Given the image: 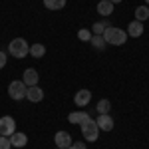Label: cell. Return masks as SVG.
Segmentation results:
<instances>
[{"mask_svg": "<svg viewBox=\"0 0 149 149\" xmlns=\"http://www.w3.org/2000/svg\"><path fill=\"white\" fill-rule=\"evenodd\" d=\"M78 38L84 40V42H90V40H92V32H90V30H80V32H78Z\"/></svg>", "mask_w": 149, "mask_h": 149, "instance_id": "obj_21", "label": "cell"}, {"mask_svg": "<svg viewBox=\"0 0 149 149\" xmlns=\"http://www.w3.org/2000/svg\"><path fill=\"white\" fill-rule=\"evenodd\" d=\"M90 100H92V92H90V90H80V92L74 95V102H76V105H78V107L88 105V103H90Z\"/></svg>", "mask_w": 149, "mask_h": 149, "instance_id": "obj_8", "label": "cell"}, {"mask_svg": "<svg viewBox=\"0 0 149 149\" xmlns=\"http://www.w3.org/2000/svg\"><path fill=\"white\" fill-rule=\"evenodd\" d=\"M4 66H6V54H4V52H0V70L4 68Z\"/></svg>", "mask_w": 149, "mask_h": 149, "instance_id": "obj_23", "label": "cell"}, {"mask_svg": "<svg viewBox=\"0 0 149 149\" xmlns=\"http://www.w3.org/2000/svg\"><path fill=\"white\" fill-rule=\"evenodd\" d=\"M90 42H92L95 48H100V50L105 46V40H103V36H92V40H90Z\"/></svg>", "mask_w": 149, "mask_h": 149, "instance_id": "obj_20", "label": "cell"}, {"mask_svg": "<svg viewBox=\"0 0 149 149\" xmlns=\"http://www.w3.org/2000/svg\"><path fill=\"white\" fill-rule=\"evenodd\" d=\"M80 125H81V135H84L86 141H95V139H97V135H100V127H97V123L93 121L90 115L81 121Z\"/></svg>", "mask_w": 149, "mask_h": 149, "instance_id": "obj_2", "label": "cell"}, {"mask_svg": "<svg viewBox=\"0 0 149 149\" xmlns=\"http://www.w3.org/2000/svg\"><path fill=\"white\" fill-rule=\"evenodd\" d=\"M72 147H74V149H88V147H86V143H80V141H78V143H72Z\"/></svg>", "mask_w": 149, "mask_h": 149, "instance_id": "obj_24", "label": "cell"}, {"mask_svg": "<svg viewBox=\"0 0 149 149\" xmlns=\"http://www.w3.org/2000/svg\"><path fill=\"white\" fill-rule=\"evenodd\" d=\"M56 149H58V147H56Z\"/></svg>", "mask_w": 149, "mask_h": 149, "instance_id": "obj_28", "label": "cell"}, {"mask_svg": "<svg viewBox=\"0 0 149 149\" xmlns=\"http://www.w3.org/2000/svg\"><path fill=\"white\" fill-rule=\"evenodd\" d=\"M97 113L103 115V113H109V109H111V103H109V100H100V103H97Z\"/></svg>", "mask_w": 149, "mask_h": 149, "instance_id": "obj_18", "label": "cell"}, {"mask_svg": "<svg viewBox=\"0 0 149 149\" xmlns=\"http://www.w3.org/2000/svg\"><path fill=\"white\" fill-rule=\"evenodd\" d=\"M141 34H143V22L133 20V22L127 26V36H131V38H139Z\"/></svg>", "mask_w": 149, "mask_h": 149, "instance_id": "obj_11", "label": "cell"}, {"mask_svg": "<svg viewBox=\"0 0 149 149\" xmlns=\"http://www.w3.org/2000/svg\"><path fill=\"white\" fill-rule=\"evenodd\" d=\"M14 131H16V121L12 119L10 115H4V117H0V135H4V137H10Z\"/></svg>", "mask_w": 149, "mask_h": 149, "instance_id": "obj_5", "label": "cell"}, {"mask_svg": "<svg viewBox=\"0 0 149 149\" xmlns=\"http://www.w3.org/2000/svg\"><path fill=\"white\" fill-rule=\"evenodd\" d=\"M44 6L48 10H62L66 6V0H44Z\"/></svg>", "mask_w": 149, "mask_h": 149, "instance_id": "obj_15", "label": "cell"}, {"mask_svg": "<svg viewBox=\"0 0 149 149\" xmlns=\"http://www.w3.org/2000/svg\"><path fill=\"white\" fill-rule=\"evenodd\" d=\"M145 2H147V4H149V0H145Z\"/></svg>", "mask_w": 149, "mask_h": 149, "instance_id": "obj_27", "label": "cell"}, {"mask_svg": "<svg viewBox=\"0 0 149 149\" xmlns=\"http://www.w3.org/2000/svg\"><path fill=\"white\" fill-rule=\"evenodd\" d=\"M26 97L30 100V102H42L44 100V92H42V88H38V86H30L28 90H26Z\"/></svg>", "mask_w": 149, "mask_h": 149, "instance_id": "obj_9", "label": "cell"}, {"mask_svg": "<svg viewBox=\"0 0 149 149\" xmlns=\"http://www.w3.org/2000/svg\"><path fill=\"white\" fill-rule=\"evenodd\" d=\"M26 90H28V86L24 84V81H12L10 86H8V95H10L12 100H22L26 97Z\"/></svg>", "mask_w": 149, "mask_h": 149, "instance_id": "obj_4", "label": "cell"}, {"mask_svg": "<svg viewBox=\"0 0 149 149\" xmlns=\"http://www.w3.org/2000/svg\"><path fill=\"white\" fill-rule=\"evenodd\" d=\"M149 18V8L147 6H139L137 10H135V20L137 22H143V20H147Z\"/></svg>", "mask_w": 149, "mask_h": 149, "instance_id": "obj_17", "label": "cell"}, {"mask_svg": "<svg viewBox=\"0 0 149 149\" xmlns=\"http://www.w3.org/2000/svg\"><path fill=\"white\" fill-rule=\"evenodd\" d=\"M24 84L30 88V86H38V72L36 70H32V68H28L26 72H24Z\"/></svg>", "mask_w": 149, "mask_h": 149, "instance_id": "obj_12", "label": "cell"}, {"mask_svg": "<svg viewBox=\"0 0 149 149\" xmlns=\"http://www.w3.org/2000/svg\"><path fill=\"white\" fill-rule=\"evenodd\" d=\"M44 54H46L44 44H32V46H30V56L32 58H42Z\"/></svg>", "mask_w": 149, "mask_h": 149, "instance_id": "obj_16", "label": "cell"}, {"mask_svg": "<svg viewBox=\"0 0 149 149\" xmlns=\"http://www.w3.org/2000/svg\"><path fill=\"white\" fill-rule=\"evenodd\" d=\"M102 36H103V40H105V44H111V46H121V44H125V40H127L125 30L113 28V26H107Z\"/></svg>", "mask_w": 149, "mask_h": 149, "instance_id": "obj_1", "label": "cell"}, {"mask_svg": "<svg viewBox=\"0 0 149 149\" xmlns=\"http://www.w3.org/2000/svg\"><path fill=\"white\" fill-rule=\"evenodd\" d=\"M95 123H97V127H100L102 131H111V129H113V119H111L109 113L100 115V117L95 119Z\"/></svg>", "mask_w": 149, "mask_h": 149, "instance_id": "obj_7", "label": "cell"}, {"mask_svg": "<svg viewBox=\"0 0 149 149\" xmlns=\"http://www.w3.org/2000/svg\"><path fill=\"white\" fill-rule=\"evenodd\" d=\"M68 149H74V147H72V145H70V147H68Z\"/></svg>", "mask_w": 149, "mask_h": 149, "instance_id": "obj_26", "label": "cell"}, {"mask_svg": "<svg viewBox=\"0 0 149 149\" xmlns=\"http://www.w3.org/2000/svg\"><path fill=\"white\" fill-rule=\"evenodd\" d=\"M8 52H10L14 58H26L30 54V46L24 38H14L10 44H8Z\"/></svg>", "mask_w": 149, "mask_h": 149, "instance_id": "obj_3", "label": "cell"}, {"mask_svg": "<svg viewBox=\"0 0 149 149\" xmlns=\"http://www.w3.org/2000/svg\"><path fill=\"white\" fill-rule=\"evenodd\" d=\"M86 117H88V113H86V111H72V113L68 115V121H70V123H76V125H80V123L84 121V119H86Z\"/></svg>", "mask_w": 149, "mask_h": 149, "instance_id": "obj_14", "label": "cell"}, {"mask_svg": "<svg viewBox=\"0 0 149 149\" xmlns=\"http://www.w3.org/2000/svg\"><path fill=\"white\" fill-rule=\"evenodd\" d=\"M0 149H12V143L8 137H4V135H0Z\"/></svg>", "mask_w": 149, "mask_h": 149, "instance_id": "obj_22", "label": "cell"}, {"mask_svg": "<svg viewBox=\"0 0 149 149\" xmlns=\"http://www.w3.org/2000/svg\"><path fill=\"white\" fill-rule=\"evenodd\" d=\"M109 2H111V4H117V2H121V0H109Z\"/></svg>", "mask_w": 149, "mask_h": 149, "instance_id": "obj_25", "label": "cell"}, {"mask_svg": "<svg viewBox=\"0 0 149 149\" xmlns=\"http://www.w3.org/2000/svg\"><path fill=\"white\" fill-rule=\"evenodd\" d=\"M54 141H56L58 149H68L70 145H72V135H70L68 131H58L56 137H54Z\"/></svg>", "mask_w": 149, "mask_h": 149, "instance_id": "obj_6", "label": "cell"}, {"mask_svg": "<svg viewBox=\"0 0 149 149\" xmlns=\"http://www.w3.org/2000/svg\"><path fill=\"white\" fill-rule=\"evenodd\" d=\"M97 12H100L102 16H109V14L113 12V4H111L109 0H102V2L97 4Z\"/></svg>", "mask_w": 149, "mask_h": 149, "instance_id": "obj_13", "label": "cell"}, {"mask_svg": "<svg viewBox=\"0 0 149 149\" xmlns=\"http://www.w3.org/2000/svg\"><path fill=\"white\" fill-rule=\"evenodd\" d=\"M107 26H109L107 22H95L92 26V30H93V34H95V36H102L103 32H105V28H107Z\"/></svg>", "mask_w": 149, "mask_h": 149, "instance_id": "obj_19", "label": "cell"}, {"mask_svg": "<svg viewBox=\"0 0 149 149\" xmlns=\"http://www.w3.org/2000/svg\"><path fill=\"white\" fill-rule=\"evenodd\" d=\"M10 143H12V147H24L26 143H28V137H26V133H20V131H14L10 137Z\"/></svg>", "mask_w": 149, "mask_h": 149, "instance_id": "obj_10", "label": "cell"}]
</instances>
